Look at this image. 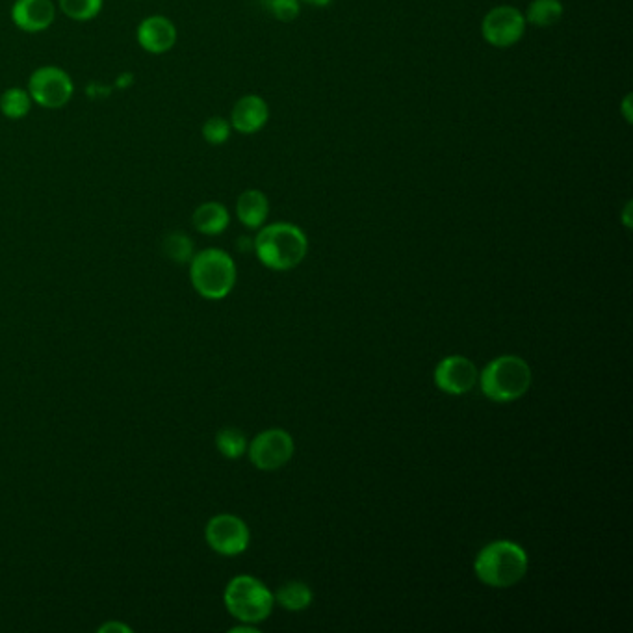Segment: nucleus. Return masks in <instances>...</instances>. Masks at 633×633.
Masks as SVG:
<instances>
[{
    "label": "nucleus",
    "instance_id": "27",
    "mask_svg": "<svg viewBox=\"0 0 633 633\" xmlns=\"http://www.w3.org/2000/svg\"><path fill=\"white\" fill-rule=\"evenodd\" d=\"M303 2L311 4L314 8H327V6H331L335 0H303Z\"/></svg>",
    "mask_w": 633,
    "mask_h": 633
},
{
    "label": "nucleus",
    "instance_id": "9",
    "mask_svg": "<svg viewBox=\"0 0 633 633\" xmlns=\"http://www.w3.org/2000/svg\"><path fill=\"white\" fill-rule=\"evenodd\" d=\"M294 450V439L283 429H268L257 435L247 446L251 463L266 472L285 466L292 459Z\"/></svg>",
    "mask_w": 633,
    "mask_h": 633
},
{
    "label": "nucleus",
    "instance_id": "19",
    "mask_svg": "<svg viewBox=\"0 0 633 633\" xmlns=\"http://www.w3.org/2000/svg\"><path fill=\"white\" fill-rule=\"evenodd\" d=\"M216 446L223 457L240 459L247 452L246 435L236 427H223L216 435Z\"/></svg>",
    "mask_w": 633,
    "mask_h": 633
},
{
    "label": "nucleus",
    "instance_id": "18",
    "mask_svg": "<svg viewBox=\"0 0 633 633\" xmlns=\"http://www.w3.org/2000/svg\"><path fill=\"white\" fill-rule=\"evenodd\" d=\"M32 108V97L28 90L10 88L0 97V110L8 119H23Z\"/></svg>",
    "mask_w": 633,
    "mask_h": 633
},
{
    "label": "nucleus",
    "instance_id": "7",
    "mask_svg": "<svg viewBox=\"0 0 633 633\" xmlns=\"http://www.w3.org/2000/svg\"><path fill=\"white\" fill-rule=\"evenodd\" d=\"M28 93L34 103H38L43 108L56 110L71 101L75 93V84L64 69L45 65L32 73V77L28 80Z\"/></svg>",
    "mask_w": 633,
    "mask_h": 633
},
{
    "label": "nucleus",
    "instance_id": "11",
    "mask_svg": "<svg viewBox=\"0 0 633 633\" xmlns=\"http://www.w3.org/2000/svg\"><path fill=\"white\" fill-rule=\"evenodd\" d=\"M270 119V106L260 95H244L238 103L234 104L231 112V127L236 132L251 136L257 134L266 127Z\"/></svg>",
    "mask_w": 633,
    "mask_h": 633
},
{
    "label": "nucleus",
    "instance_id": "16",
    "mask_svg": "<svg viewBox=\"0 0 633 633\" xmlns=\"http://www.w3.org/2000/svg\"><path fill=\"white\" fill-rule=\"evenodd\" d=\"M565 6L561 0H531L524 19L528 25L537 28H550L563 19Z\"/></svg>",
    "mask_w": 633,
    "mask_h": 633
},
{
    "label": "nucleus",
    "instance_id": "26",
    "mask_svg": "<svg viewBox=\"0 0 633 633\" xmlns=\"http://www.w3.org/2000/svg\"><path fill=\"white\" fill-rule=\"evenodd\" d=\"M238 247H240V251H249V249H255V240H251V238H240V242H238Z\"/></svg>",
    "mask_w": 633,
    "mask_h": 633
},
{
    "label": "nucleus",
    "instance_id": "21",
    "mask_svg": "<svg viewBox=\"0 0 633 633\" xmlns=\"http://www.w3.org/2000/svg\"><path fill=\"white\" fill-rule=\"evenodd\" d=\"M60 8L73 21H91L103 10V0H60Z\"/></svg>",
    "mask_w": 633,
    "mask_h": 633
},
{
    "label": "nucleus",
    "instance_id": "23",
    "mask_svg": "<svg viewBox=\"0 0 633 633\" xmlns=\"http://www.w3.org/2000/svg\"><path fill=\"white\" fill-rule=\"evenodd\" d=\"M266 6L277 21L292 23L301 13V0H266Z\"/></svg>",
    "mask_w": 633,
    "mask_h": 633
},
{
    "label": "nucleus",
    "instance_id": "17",
    "mask_svg": "<svg viewBox=\"0 0 633 633\" xmlns=\"http://www.w3.org/2000/svg\"><path fill=\"white\" fill-rule=\"evenodd\" d=\"M275 600L281 608L288 611H301L307 609L312 604V591L307 583L288 582L279 587Z\"/></svg>",
    "mask_w": 633,
    "mask_h": 633
},
{
    "label": "nucleus",
    "instance_id": "1",
    "mask_svg": "<svg viewBox=\"0 0 633 633\" xmlns=\"http://www.w3.org/2000/svg\"><path fill=\"white\" fill-rule=\"evenodd\" d=\"M307 251V236L292 223H273L262 227L255 238L257 257L266 268L275 272L294 270L307 257Z\"/></svg>",
    "mask_w": 633,
    "mask_h": 633
},
{
    "label": "nucleus",
    "instance_id": "8",
    "mask_svg": "<svg viewBox=\"0 0 633 633\" xmlns=\"http://www.w3.org/2000/svg\"><path fill=\"white\" fill-rule=\"evenodd\" d=\"M207 544L220 556L244 554L251 541L246 522L236 515L221 513L208 520L205 528Z\"/></svg>",
    "mask_w": 633,
    "mask_h": 633
},
{
    "label": "nucleus",
    "instance_id": "24",
    "mask_svg": "<svg viewBox=\"0 0 633 633\" xmlns=\"http://www.w3.org/2000/svg\"><path fill=\"white\" fill-rule=\"evenodd\" d=\"M99 633H130L132 632V628H129L127 624H123V622L110 621L104 622L103 626H99Z\"/></svg>",
    "mask_w": 633,
    "mask_h": 633
},
{
    "label": "nucleus",
    "instance_id": "2",
    "mask_svg": "<svg viewBox=\"0 0 633 633\" xmlns=\"http://www.w3.org/2000/svg\"><path fill=\"white\" fill-rule=\"evenodd\" d=\"M474 570L479 582L496 589H507L526 576L528 554L513 541H494L479 552Z\"/></svg>",
    "mask_w": 633,
    "mask_h": 633
},
{
    "label": "nucleus",
    "instance_id": "5",
    "mask_svg": "<svg viewBox=\"0 0 633 633\" xmlns=\"http://www.w3.org/2000/svg\"><path fill=\"white\" fill-rule=\"evenodd\" d=\"M225 608L236 621L257 624L272 615L275 596L264 583L253 576H236L225 587Z\"/></svg>",
    "mask_w": 633,
    "mask_h": 633
},
{
    "label": "nucleus",
    "instance_id": "25",
    "mask_svg": "<svg viewBox=\"0 0 633 633\" xmlns=\"http://www.w3.org/2000/svg\"><path fill=\"white\" fill-rule=\"evenodd\" d=\"M621 112L624 119H626V123H632V95L630 93L622 101Z\"/></svg>",
    "mask_w": 633,
    "mask_h": 633
},
{
    "label": "nucleus",
    "instance_id": "10",
    "mask_svg": "<svg viewBox=\"0 0 633 633\" xmlns=\"http://www.w3.org/2000/svg\"><path fill=\"white\" fill-rule=\"evenodd\" d=\"M476 383H478V368L466 357L453 355L440 361L439 366L435 368V385L446 394L461 396L468 390H472Z\"/></svg>",
    "mask_w": 633,
    "mask_h": 633
},
{
    "label": "nucleus",
    "instance_id": "4",
    "mask_svg": "<svg viewBox=\"0 0 633 633\" xmlns=\"http://www.w3.org/2000/svg\"><path fill=\"white\" fill-rule=\"evenodd\" d=\"M528 362L515 355H504L489 362L481 374V390L492 401L509 403L520 400L531 387Z\"/></svg>",
    "mask_w": 633,
    "mask_h": 633
},
{
    "label": "nucleus",
    "instance_id": "13",
    "mask_svg": "<svg viewBox=\"0 0 633 633\" xmlns=\"http://www.w3.org/2000/svg\"><path fill=\"white\" fill-rule=\"evenodd\" d=\"M56 8L52 0H17L12 6V21L30 34L47 30L54 23Z\"/></svg>",
    "mask_w": 633,
    "mask_h": 633
},
{
    "label": "nucleus",
    "instance_id": "6",
    "mask_svg": "<svg viewBox=\"0 0 633 633\" xmlns=\"http://www.w3.org/2000/svg\"><path fill=\"white\" fill-rule=\"evenodd\" d=\"M526 19L524 13L515 6L502 4L492 8L481 21V36L494 49H509L515 47L526 34Z\"/></svg>",
    "mask_w": 633,
    "mask_h": 633
},
{
    "label": "nucleus",
    "instance_id": "20",
    "mask_svg": "<svg viewBox=\"0 0 633 633\" xmlns=\"http://www.w3.org/2000/svg\"><path fill=\"white\" fill-rule=\"evenodd\" d=\"M162 247H164L166 257L173 260V262H177V264H186L194 257V242H192V238L188 234L179 233V231L169 233L164 238V246Z\"/></svg>",
    "mask_w": 633,
    "mask_h": 633
},
{
    "label": "nucleus",
    "instance_id": "15",
    "mask_svg": "<svg viewBox=\"0 0 633 633\" xmlns=\"http://www.w3.org/2000/svg\"><path fill=\"white\" fill-rule=\"evenodd\" d=\"M194 227L201 234L207 236H218L225 233L229 223H231V214L225 205H221L218 201H208L203 203L201 207L195 208Z\"/></svg>",
    "mask_w": 633,
    "mask_h": 633
},
{
    "label": "nucleus",
    "instance_id": "28",
    "mask_svg": "<svg viewBox=\"0 0 633 633\" xmlns=\"http://www.w3.org/2000/svg\"><path fill=\"white\" fill-rule=\"evenodd\" d=\"M630 212H632V203L628 201V205H626V208H624V218H622V220H624V225H626L628 229L632 227V220H630Z\"/></svg>",
    "mask_w": 633,
    "mask_h": 633
},
{
    "label": "nucleus",
    "instance_id": "3",
    "mask_svg": "<svg viewBox=\"0 0 633 633\" xmlns=\"http://www.w3.org/2000/svg\"><path fill=\"white\" fill-rule=\"evenodd\" d=\"M190 281L201 298L218 301L227 298L236 285V264L221 249H203L190 260Z\"/></svg>",
    "mask_w": 633,
    "mask_h": 633
},
{
    "label": "nucleus",
    "instance_id": "22",
    "mask_svg": "<svg viewBox=\"0 0 633 633\" xmlns=\"http://www.w3.org/2000/svg\"><path fill=\"white\" fill-rule=\"evenodd\" d=\"M231 123L225 117H210L203 125V138L210 145H223L231 138Z\"/></svg>",
    "mask_w": 633,
    "mask_h": 633
},
{
    "label": "nucleus",
    "instance_id": "12",
    "mask_svg": "<svg viewBox=\"0 0 633 633\" xmlns=\"http://www.w3.org/2000/svg\"><path fill=\"white\" fill-rule=\"evenodd\" d=\"M138 43L143 51L151 54H164L171 51L177 43V28L164 15H153L143 19L138 26Z\"/></svg>",
    "mask_w": 633,
    "mask_h": 633
},
{
    "label": "nucleus",
    "instance_id": "14",
    "mask_svg": "<svg viewBox=\"0 0 633 633\" xmlns=\"http://www.w3.org/2000/svg\"><path fill=\"white\" fill-rule=\"evenodd\" d=\"M270 214V201L260 190H246L236 201V216L247 229H260Z\"/></svg>",
    "mask_w": 633,
    "mask_h": 633
}]
</instances>
